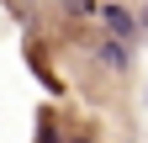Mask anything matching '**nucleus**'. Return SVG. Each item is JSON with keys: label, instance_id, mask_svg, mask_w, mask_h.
I'll list each match as a JSON object with an SVG mask.
<instances>
[{"label": "nucleus", "instance_id": "obj_4", "mask_svg": "<svg viewBox=\"0 0 148 143\" xmlns=\"http://www.w3.org/2000/svg\"><path fill=\"white\" fill-rule=\"evenodd\" d=\"M37 143H64L58 127H53V117H42V127H37Z\"/></svg>", "mask_w": 148, "mask_h": 143}, {"label": "nucleus", "instance_id": "obj_6", "mask_svg": "<svg viewBox=\"0 0 148 143\" xmlns=\"http://www.w3.org/2000/svg\"><path fill=\"white\" fill-rule=\"evenodd\" d=\"M69 143H95V138H90V133H74V138H69Z\"/></svg>", "mask_w": 148, "mask_h": 143}, {"label": "nucleus", "instance_id": "obj_7", "mask_svg": "<svg viewBox=\"0 0 148 143\" xmlns=\"http://www.w3.org/2000/svg\"><path fill=\"white\" fill-rule=\"evenodd\" d=\"M132 143H138V138H132Z\"/></svg>", "mask_w": 148, "mask_h": 143}, {"label": "nucleus", "instance_id": "obj_5", "mask_svg": "<svg viewBox=\"0 0 148 143\" xmlns=\"http://www.w3.org/2000/svg\"><path fill=\"white\" fill-rule=\"evenodd\" d=\"M138 27H143V37H148V0L138 6Z\"/></svg>", "mask_w": 148, "mask_h": 143}, {"label": "nucleus", "instance_id": "obj_2", "mask_svg": "<svg viewBox=\"0 0 148 143\" xmlns=\"http://www.w3.org/2000/svg\"><path fill=\"white\" fill-rule=\"evenodd\" d=\"M111 37H127V43H143V27H138V11L127 6V0H106V6L95 11Z\"/></svg>", "mask_w": 148, "mask_h": 143}, {"label": "nucleus", "instance_id": "obj_3", "mask_svg": "<svg viewBox=\"0 0 148 143\" xmlns=\"http://www.w3.org/2000/svg\"><path fill=\"white\" fill-rule=\"evenodd\" d=\"M58 11L69 16V21H90V16L101 11V0H58Z\"/></svg>", "mask_w": 148, "mask_h": 143}, {"label": "nucleus", "instance_id": "obj_1", "mask_svg": "<svg viewBox=\"0 0 148 143\" xmlns=\"http://www.w3.org/2000/svg\"><path fill=\"white\" fill-rule=\"evenodd\" d=\"M132 48H138V43H127V37H111V32H101L90 53H95L101 74H111V80H127V74H132V64H138V58H132Z\"/></svg>", "mask_w": 148, "mask_h": 143}]
</instances>
